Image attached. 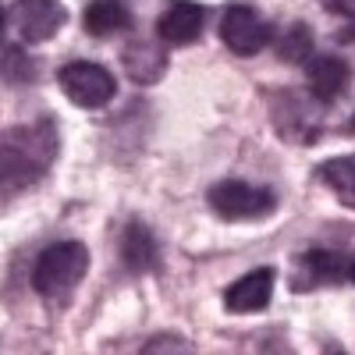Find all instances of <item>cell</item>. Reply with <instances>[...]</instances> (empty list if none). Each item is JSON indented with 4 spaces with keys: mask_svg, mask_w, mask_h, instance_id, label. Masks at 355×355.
<instances>
[{
    "mask_svg": "<svg viewBox=\"0 0 355 355\" xmlns=\"http://www.w3.org/2000/svg\"><path fill=\"white\" fill-rule=\"evenodd\" d=\"M57 153H61V132L57 121L46 114L33 117L25 125H15L4 132V146H0V178H4V199L33 189L43 182L46 171L53 167Z\"/></svg>",
    "mask_w": 355,
    "mask_h": 355,
    "instance_id": "obj_1",
    "label": "cell"
},
{
    "mask_svg": "<svg viewBox=\"0 0 355 355\" xmlns=\"http://www.w3.org/2000/svg\"><path fill=\"white\" fill-rule=\"evenodd\" d=\"M85 274H89V249L75 239L53 242L40 252V259L33 266V288L40 299H46L53 306H64Z\"/></svg>",
    "mask_w": 355,
    "mask_h": 355,
    "instance_id": "obj_2",
    "label": "cell"
},
{
    "mask_svg": "<svg viewBox=\"0 0 355 355\" xmlns=\"http://www.w3.org/2000/svg\"><path fill=\"white\" fill-rule=\"evenodd\" d=\"M206 202H210V210L227 224L263 220V217H270L277 210V196L270 189L249 185V182H242V178H224V182L210 185Z\"/></svg>",
    "mask_w": 355,
    "mask_h": 355,
    "instance_id": "obj_3",
    "label": "cell"
},
{
    "mask_svg": "<svg viewBox=\"0 0 355 355\" xmlns=\"http://www.w3.org/2000/svg\"><path fill=\"white\" fill-rule=\"evenodd\" d=\"M4 25L21 43L36 46L53 40L68 25V8L61 0H11L4 8Z\"/></svg>",
    "mask_w": 355,
    "mask_h": 355,
    "instance_id": "obj_4",
    "label": "cell"
},
{
    "mask_svg": "<svg viewBox=\"0 0 355 355\" xmlns=\"http://www.w3.org/2000/svg\"><path fill=\"white\" fill-rule=\"evenodd\" d=\"M57 85L75 107L100 110L117 96V78L96 61H68L57 68Z\"/></svg>",
    "mask_w": 355,
    "mask_h": 355,
    "instance_id": "obj_5",
    "label": "cell"
},
{
    "mask_svg": "<svg viewBox=\"0 0 355 355\" xmlns=\"http://www.w3.org/2000/svg\"><path fill=\"white\" fill-rule=\"evenodd\" d=\"M220 40L231 53L256 57L274 43V25L249 4H231L220 15Z\"/></svg>",
    "mask_w": 355,
    "mask_h": 355,
    "instance_id": "obj_6",
    "label": "cell"
},
{
    "mask_svg": "<svg viewBox=\"0 0 355 355\" xmlns=\"http://www.w3.org/2000/svg\"><path fill=\"white\" fill-rule=\"evenodd\" d=\"M306 85L316 103H334L348 93L352 85V64L338 53H313L306 61Z\"/></svg>",
    "mask_w": 355,
    "mask_h": 355,
    "instance_id": "obj_7",
    "label": "cell"
},
{
    "mask_svg": "<svg viewBox=\"0 0 355 355\" xmlns=\"http://www.w3.org/2000/svg\"><path fill=\"white\" fill-rule=\"evenodd\" d=\"M274 266H256L224 288V309L227 313H263L274 299Z\"/></svg>",
    "mask_w": 355,
    "mask_h": 355,
    "instance_id": "obj_8",
    "label": "cell"
},
{
    "mask_svg": "<svg viewBox=\"0 0 355 355\" xmlns=\"http://www.w3.org/2000/svg\"><path fill=\"white\" fill-rule=\"evenodd\" d=\"M206 11L196 0H174V4L157 18V36L167 43V46H192L202 28H206Z\"/></svg>",
    "mask_w": 355,
    "mask_h": 355,
    "instance_id": "obj_9",
    "label": "cell"
},
{
    "mask_svg": "<svg viewBox=\"0 0 355 355\" xmlns=\"http://www.w3.org/2000/svg\"><path fill=\"white\" fill-rule=\"evenodd\" d=\"M348 277V263L341 252H331V249H309L299 256V266H295V277H291V288L295 291H313V288H323V284H338Z\"/></svg>",
    "mask_w": 355,
    "mask_h": 355,
    "instance_id": "obj_10",
    "label": "cell"
},
{
    "mask_svg": "<svg viewBox=\"0 0 355 355\" xmlns=\"http://www.w3.org/2000/svg\"><path fill=\"white\" fill-rule=\"evenodd\" d=\"M157 256H160V249H157L153 231L142 220H128L125 231H121V263H125V270L128 274H150L157 266Z\"/></svg>",
    "mask_w": 355,
    "mask_h": 355,
    "instance_id": "obj_11",
    "label": "cell"
},
{
    "mask_svg": "<svg viewBox=\"0 0 355 355\" xmlns=\"http://www.w3.org/2000/svg\"><path fill=\"white\" fill-rule=\"evenodd\" d=\"M132 11L125 0H89L85 11H82V25L89 36L96 40H107L114 33H125V28H132Z\"/></svg>",
    "mask_w": 355,
    "mask_h": 355,
    "instance_id": "obj_12",
    "label": "cell"
},
{
    "mask_svg": "<svg viewBox=\"0 0 355 355\" xmlns=\"http://www.w3.org/2000/svg\"><path fill=\"white\" fill-rule=\"evenodd\" d=\"M121 64H125V71H128L132 82L150 85V82H157V78L167 71V53H164L160 46H153L150 40H135V43L125 46Z\"/></svg>",
    "mask_w": 355,
    "mask_h": 355,
    "instance_id": "obj_13",
    "label": "cell"
},
{
    "mask_svg": "<svg viewBox=\"0 0 355 355\" xmlns=\"http://www.w3.org/2000/svg\"><path fill=\"white\" fill-rule=\"evenodd\" d=\"M316 171H320V182L338 196V202L348 206V210H355V153L331 157V160H323Z\"/></svg>",
    "mask_w": 355,
    "mask_h": 355,
    "instance_id": "obj_14",
    "label": "cell"
},
{
    "mask_svg": "<svg viewBox=\"0 0 355 355\" xmlns=\"http://www.w3.org/2000/svg\"><path fill=\"white\" fill-rule=\"evenodd\" d=\"M277 57L288 64H306L313 57V33H309L306 21L288 25V33L277 40Z\"/></svg>",
    "mask_w": 355,
    "mask_h": 355,
    "instance_id": "obj_15",
    "label": "cell"
},
{
    "mask_svg": "<svg viewBox=\"0 0 355 355\" xmlns=\"http://www.w3.org/2000/svg\"><path fill=\"white\" fill-rule=\"evenodd\" d=\"M33 78V68H28V57L21 53V46L8 43L4 46V82L8 85H21Z\"/></svg>",
    "mask_w": 355,
    "mask_h": 355,
    "instance_id": "obj_16",
    "label": "cell"
},
{
    "mask_svg": "<svg viewBox=\"0 0 355 355\" xmlns=\"http://www.w3.org/2000/svg\"><path fill=\"white\" fill-rule=\"evenodd\" d=\"M320 8L327 15H338V18H348V28L338 33L341 43H355V0H320Z\"/></svg>",
    "mask_w": 355,
    "mask_h": 355,
    "instance_id": "obj_17",
    "label": "cell"
},
{
    "mask_svg": "<svg viewBox=\"0 0 355 355\" xmlns=\"http://www.w3.org/2000/svg\"><path fill=\"white\" fill-rule=\"evenodd\" d=\"M192 352V345L189 341H182V338H153L150 345H142V352Z\"/></svg>",
    "mask_w": 355,
    "mask_h": 355,
    "instance_id": "obj_18",
    "label": "cell"
},
{
    "mask_svg": "<svg viewBox=\"0 0 355 355\" xmlns=\"http://www.w3.org/2000/svg\"><path fill=\"white\" fill-rule=\"evenodd\" d=\"M348 281L355 284V263H348Z\"/></svg>",
    "mask_w": 355,
    "mask_h": 355,
    "instance_id": "obj_19",
    "label": "cell"
},
{
    "mask_svg": "<svg viewBox=\"0 0 355 355\" xmlns=\"http://www.w3.org/2000/svg\"><path fill=\"white\" fill-rule=\"evenodd\" d=\"M348 132H352V135H355V117H352V121H348Z\"/></svg>",
    "mask_w": 355,
    "mask_h": 355,
    "instance_id": "obj_20",
    "label": "cell"
}]
</instances>
